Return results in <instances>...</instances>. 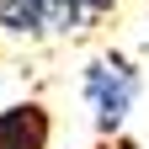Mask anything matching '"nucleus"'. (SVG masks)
Wrapping results in <instances>:
<instances>
[{"label": "nucleus", "instance_id": "obj_5", "mask_svg": "<svg viewBox=\"0 0 149 149\" xmlns=\"http://www.w3.org/2000/svg\"><path fill=\"white\" fill-rule=\"evenodd\" d=\"M85 11H112V0H80Z\"/></svg>", "mask_w": 149, "mask_h": 149}, {"label": "nucleus", "instance_id": "obj_3", "mask_svg": "<svg viewBox=\"0 0 149 149\" xmlns=\"http://www.w3.org/2000/svg\"><path fill=\"white\" fill-rule=\"evenodd\" d=\"M0 27L6 32H43L48 27V0H0Z\"/></svg>", "mask_w": 149, "mask_h": 149}, {"label": "nucleus", "instance_id": "obj_4", "mask_svg": "<svg viewBox=\"0 0 149 149\" xmlns=\"http://www.w3.org/2000/svg\"><path fill=\"white\" fill-rule=\"evenodd\" d=\"M80 22H85V6H80V0H48V27L80 32Z\"/></svg>", "mask_w": 149, "mask_h": 149}, {"label": "nucleus", "instance_id": "obj_1", "mask_svg": "<svg viewBox=\"0 0 149 149\" xmlns=\"http://www.w3.org/2000/svg\"><path fill=\"white\" fill-rule=\"evenodd\" d=\"M133 91H139V74L128 69L123 59H96V64L85 69V96H91V107H96V123L107 128V133L128 117Z\"/></svg>", "mask_w": 149, "mask_h": 149}, {"label": "nucleus", "instance_id": "obj_2", "mask_svg": "<svg viewBox=\"0 0 149 149\" xmlns=\"http://www.w3.org/2000/svg\"><path fill=\"white\" fill-rule=\"evenodd\" d=\"M48 144V117L43 107H11L0 112V149H43Z\"/></svg>", "mask_w": 149, "mask_h": 149}]
</instances>
